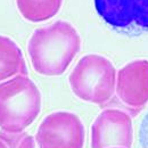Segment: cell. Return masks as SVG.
I'll use <instances>...</instances> for the list:
<instances>
[{
  "instance_id": "cell-10",
  "label": "cell",
  "mask_w": 148,
  "mask_h": 148,
  "mask_svg": "<svg viewBox=\"0 0 148 148\" xmlns=\"http://www.w3.org/2000/svg\"><path fill=\"white\" fill-rule=\"evenodd\" d=\"M0 139L7 145L8 148H38L36 137L25 132L8 133L0 131Z\"/></svg>"
},
{
  "instance_id": "cell-11",
  "label": "cell",
  "mask_w": 148,
  "mask_h": 148,
  "mask_svg": "<svg viewBox=\"0 0 148 148\" xmlns=\"http://www.w3.org/2000/svg\"><path fill=\"white\" fill-rule=\"evenodd\" d=\"M139 143L141 148H148V111L139 124Z\"/></svg>"
},
{
  "instance_id": "cell-4",
  "label": "cell",
  "mask_w": 148,
  "mask_h": 148,
  "mask_svg": "<svg viewBox=\"0 0 148 148\" xmlns=\"http://www.w3.org/2000/svg\"><path fill=\"white\" fill-rule=\"evenodd\" d=\"M93 3L112 30L129 37L148 32V0H93Z\"/></svg>"
},
{
  "instance_id": "cell-9",
  "label": "cell",
  "mask_w": 148,
  "mask_h": 148,
  "mask_svg": "<svg viewBox=\"0 0 148 148\" xmlns=\"http://www.w3.org/2000/svg\"><path fill=\"white\" fill-rule=\"evenodd\" d=\"M64 0H16L19 14L24 19L39 23L53 18L58 14Z\"/></svg>"
},
{
  "instance_id": "cell-7",
  "label": "cell",
  "mask_w": 148,
  "mask_h": 148,
  "mask_svg": "<svg viewBox=\"0 0 148 148\" xmlns=\"http://www.w3.org/2000/svg\"><path fill=\"white\" fill-rule=\"evenodd\" d=\"M115 93L131 111L140 112L148 104V60L136 59L125 64L116 75Z\"/></svg>"
},
{
  "instance_id": "cell-3",
  "label": "cell",
  "mask_w": 148,
  "mask_h": 148,
  "mask_svg": "<svg viewBox=\"0 0 148 148\" xmlns=\"http://www.w3.org/2000/svg\"><path fill=\"white\" fill-rule=\"evenodd\" d=\"M116 70L111 60L98 54L83 56L70 74L73 93L83 101L106 105L115 93Z\"/></svg>"
},
{
  "instance_id": "cell-8",
  "label": "cell",
  "mask_w": 148,
  "mask_h": 148,
  "mask_svg": "<svg viewBox=\"0 0 148 148\" xmlns=\"http://www.w3.org/2000/svg\"><path fill=\"white\" fill-rule=\"evenodd\" d=\"M16 75H27L23 53L10 38L0 36V83Z\"/></svg>"
},
{
  "instance_id": "cell-1",
  "label": "cell",
  "mask_w": 148,
  "mask_h": 148,
  "mask_svg": "<svg viewBox=\"0 0 148 148\" xmlns=\"http://www.w3.org/2000/svg\"><path fill=\"white\" fill-rule=\"evenodd\" d=\"M80 49L79 32L65 21L37 29L27 43L33 70L45 76H59L65 73Z\"/></svg>"
},
{
  "instance_id": "cell-6",
  "label": "cell",
  "mask_w": 148,
  "mask_h": 148,
  "mask_svg": "<svg viewBox=\"0 0 148 148\" xmlns=\"http://www.w3.org/2000/svg\"><path fill=\"white\" fill-rule=\"evenodd\" d=\"M132 143L133 125L130 114L117 108L99 113L91 125V148H131Z\"/></svg>"
},
{
  "instance_id": "cell-2",
  "label": "cell",
  "mask_w": 148,
  "mask_h": 148,
  "mask_svg": "<svg viewBox=\"0 0 148 148\" xmlns=\"http://www.w3.org/2000/svg\"><path fill=\"white\" fill-rule=\"evenodd\" d=\"M41 111V92L27 75H16L0 83V129L21 133Z\"/></svg>"
},
{
  "instance_id": "cell-5",
  "label": "cell",
  "mask_w": 148,
  "mask_h": 148,
  "mask_svg": "<svg viewBox=\"0 0 148 148\" xmlns=\"http://www.w3.org/2000/svg\"><path fill=\"white\" fill-rule=\"evenodd\" d=\"M84 139L86 131L81 119L66 111L47 115L36 134L38 148H83Z\"/></svg>"
},
{
  "instance_id": "cell-13",
  "label": "cell",
  "mask_w": 148,
  "mask_h": 148,
  "mask_svg": "<svg viewBox=\"0 0 148 148\" xmlns=\"http://www.w3.org/2000/svg\"><path fill=\"white\" fill-rule=\"evenodd\" d=\"M112 148H123V147H112Z\"/></svg>"
},
{
  "instance_id": "cell-12",
  "label": "cell",
  "mask_w": 148,
  "mask_h": 148,
  "mask_svg": "<svg viewBox=\"0 0 148 148\" xmlns=\"http://www.w3.org/2000/svg\"><path fill=\"white\" fill-rule=\"evenodd\" d=\"M0 148H8L7 147V145H6L1 139H0Z\"/></svg>"
}]
</instances>
